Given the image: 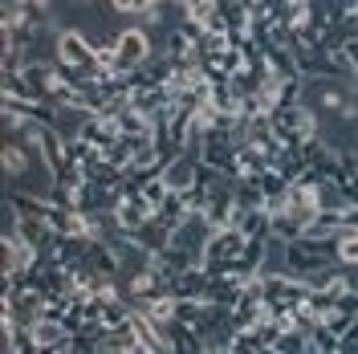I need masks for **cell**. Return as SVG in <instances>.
<instances>
[{
	"instance_id": "cell-1",
	"label": "cell",
	"mask_w": 358,
	"mask_h": 354,
	"mask_svg": "<svg viewBox=\"0 0 358 354\" xmlns=\"http://www.w3.org/2000/svg\"><path fill=\"white\" fill-rule=\"evenodd\" d=\"M212 232H216V224L208 220V212H187V216L171 228V244L196 253V257L203 261V248H208V241H212Z\"/></svg>"
},
{
	"instance_id": "cell-2",
	"label": "cell",
	"mask_w": 358,
	"mask_h": 354,
	"mask_svg": "<svg viewBox=\"0 0 358 354\" xmlns=\"http://www.w3.org/2000/svg\"><path fill=\"white\" fill-rule=\"evenodd\" d=\"M171 228H176V224L171 220H163V216H151V220L143 224V228H134L131 236L138 244H143V248H151V253H159V248H167V244H171Z\"/></svg>"
},
{
	"instance_id": "cell-3",
	"label": "cell",
	"mask_w": 358,
	"mask_h": 354,
	"mask_svg": "<svg viewBox=\"0 0 358 354\" xmlns=\"http://www.w3.org/2000/svg\"><path fill=\"white\" fill-rule=\"evenodd\" d=\"M196 163H200V159H192L187 151L179 159H171V163H163V183H167L171 192H187V187L196 183Z\"/></svg>"
},
{
	"instance_id": "cell-4",
	"label": "cell",
	"mask_w": 358,
	"mask_h": 354,
	"mask_svg": "<svg viewBox=\"0 0 358 354\" xmlns=\"http://www.w3.org/2000/svg\"><path fill=\"white\" fill-rule=\"evenodd\" d=\"M114 216L122 220V228H127V232H134V228H143V224L151 220L155 212L147 208V199H143V196H127V199H118V208H114Z\"/></svg>"
},
{
	"instance_id": "cell-5",
	"label": "cell",
	"mask_w": 358,
	"mask_h": 354,
	"mask_svg": "<svg viewBox=\"0 0 358 354\" xmlns=\"http://www.w3.org/2000/svg\"><path fill=\"white\" fill-rule=\"evenodd\" d=\"M208 281H212V277H208V269L192 265V269H183V273L176 277L171 293H176V297H203V293H208Z\"/></svg>"
},
{
	"instance_id": "cell-6",
	"label": "cell",
	"mask_w": 358,
	"mask_h": 354,
	"mask_svg": "<svg viewBox=\"0 0 358 354\" xmlns=\"http://www.w3.org/2000/svg\"><path fill=\"white\" fill-rule=\"evenodd\" d=\"M236 273H241V277H257V273H261V269H265V236H257V241H245V248H241V257H236Z\"/></svg>"
},
{
	"instance_id": "cell-7",
	"label": "cell",
	"mask_w": 358,
	"mask_h": 354,
	"mask_svg": "<svg viewBox=\"0 0 358 354\" xmlns=\"http://www.w3.org/2000/svg\"><path fill=\"white\" fill-rule=\"evenodd\" d=\"M313 204H317V212H342L350 199H346V192H342L338 179H322V183L313 187Z\"/></svg>"
},
{
	"instance_id": "cell-8",
	"label": "cell",
	"mask_w": 358,
	"mask_h": 354,
	"mask_svg": "<svg viewBox=\"0 0 358 354\" xmlns=\"http://www.w3.org/2000/svg\"><path fill=\"white\" fill-rule=\"evenodd\" d=\"M236 228L245 232L248 241H257V236H268L273 232V216H268L265 208H245V216H241Z\"/></svg>"
},
{
	"instance_id": "cell-9",
	"label": "cell",
	"mask_w": 358,
	"mask_h": 354,
	"mask_svg": "<svg viewBox=\"0 0 358 354\" xmlns=\"http://www.w3.org/2000/svg\"><path fill=\"white\" fill-rule=\"evenodd\" d=\"M273 351H277V354H297V351H310V334H306V330H297V326H285V330L277 334Z\"/></svg>"
},
{
	"instance_id": "cell-10",
	"label": "cell",
	"mask_w": 358,
	"mask_h": 354,
	"mask_svg": "<svg viewBox=\"0 0 358 354\" xmlns=\"http://www.w3.org/2000/svg\"><path fill=\"white\" fill-rule=\"evenodd\" d=\"M310 351H317V354H334V351H342V338H338L326 322H317L310 330Z\"/></svg>"
},
{
	"instance_id": "cell-11",
	"label": "cell",
	"mask_w": 358,
	"mask_h": 354,
	"mask_svg": "<svg viewBox=\"0 0 358 354\" xmlns=\"http://www.w3.org/2000/svg\"><path fill=\"white\" fill-rule=\"evenodd\" d=\"M273 236H281V241H297V236H306V228L293 220L289 212H277V216H273Z\"/></svg>"
},
{
	"instance_id": "cell-12",
	"label": "cell",
	"mask_w": 358,
	"mask_h": 354,
	"mask_svg": "<svg viewBox=\"0 0 358 354\" xmlns=\"http://www.w3.org/2000/svg\"><path fill=\"white\" fill-rule=\"evenodd\" d=\"M338 261L342 265H358V228L355 232H346V228L338 232Z\"/></svg>"
},
{
	"instance_id": "cell-13",
	"label": "cell",
	"mask_w": 358,
	"mask_h": 354,
	"mask_svg": "<svg viewBox=\"0 0 358 354\" xmlns=\"http://www.w3.org/2000/svg\"><path fill=\"white\" fill-rule=\"evenodd\" d=\"M167 192H171V187L163 183V176L147 179V183H143V199H147V208H151V212H159V208H163V199H167Z\"/></svg>"
},
{
	"instance_id": "cell-14",
	"label": "cell",
	"mask_w": 358,
	"mask_h": 354,
	"mask_svg": "<svg viewBox=\"0 0 358 354\" xmlns=\"http://www.w3.org/2000/svg\"><path fill=\"white\" fill-rule=\"evenodd\" d=\"M159 216L163 220L179 224L183 216H187V204H183V192H167V199H163V208H159Z\"/></svg>"
},
{
	"instance_id": "cell-15",
	"label": "cell",
	"mask_w": 358,
	"mask_h": 354,
	"mask_svg": "<svg viewBox=\"0 0 358 354\" xmlns=\"http://www.w3.org/2000/svg\"><path fill=\"white\" fill-rule=\"evenodd\" d=\"M4 94H13V98H33V102H37V94H33V86H29L24 73H4Z\"/></svg>"
},
{
	"instance_id": "cell-16",
	"label": "cell",
	"mask_w": 358,
	"mask_h": 354,
	"mask_svg": "<svg viewBox=\"0 0 358 354\" xmlns=\"http://www.w3.org/2000/svg\"><path fill=\"white\" fill-rule=\"evenodd\" d=\"M203 29H208V33H228V21H224V13H220V8H216V13H212L208 21H203Z\"/></svg>"
},
{
	"instance_id": "cell-17",
	"label": "cell",
	"mask_w": 358,
	"mask_h": 354,
	"mask_svg": "<svg viewBox=\"0 0 358 354\" xmlns=\"http://www.w3.org/2000/svg\"><path fill=\"white\" fill-rule=\"evenodd\" d=\"M342 49H346V57H350V62H355V69H358V37H346V45H342Z\"/></svg>"
}]
</instances>
